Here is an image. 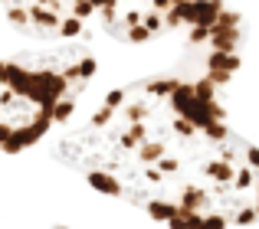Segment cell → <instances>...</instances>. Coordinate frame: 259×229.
<instances>
[{"mask_svg": "<svg viewBox=\"0 0 259 229\" xmlns=\"http://www.w3.org/2000/svg\"><path fill=\"white\" fill-rule=\"evenodd\" d=\"M223 89L184 69L128 82L59 141L56 157L167 229L253 226L259 147L233 131Z\"/></svg>", "mask_w": 259, "mask_h": 229, "instance_id": "1", "label": "cell"}, {"mask_svg": "<svg viewBox=\"0 0 259 229\" xmlns=\"http://www.w3.org/2000/svg\"><path fill=\"white\" fill-rule=\"evenodd\" d=\"M95 59L85 46L66 43L43 52H7L0 79V144L20 154L43 141L76 111L95 76Z\"/></svg>", "mask_w": 259, "mask_h": 229, "instance_id": "2", "label": "cell"}, {"mask_svg": "<svg viewBox=\"0 0 259 229\" xmlns=\"http://www.w3.org/2000/svg\"><path fill=\"white\" fill-rule=\"evenodd\" d=\"M210 0H99V26L121 43H151L184 33Z\"/></svg>", "mask_w": 259, "mask_h": 229, "instance_id": "3", "label": "cell"}, {"mask_svg": "<svg viewBox=\"0 0 259 229\" xmlns=\"http://www.w3.org/2000/svg\"><path fill=\"white\" fill-rule=\"evenodd\" d=\"M17 30L33 39L69 43L99 23V0H0Z\"/></svg>", "mask_w": 259, "mask_h": 229, "instance_id": "4", "label": "cell"}]
</instances>
